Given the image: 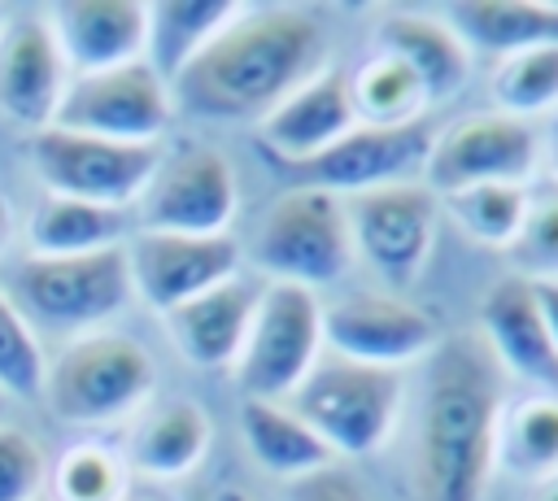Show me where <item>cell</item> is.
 <instances>
[{
  "label": "cell",
  "instance_id": "d6a6232c",
  "mask_svg": "<svg viewBox=\"0 0 558 501\" xmlns=\"http://www.w3.org/2000/svg\"><path fill=\"white\" fill-rule=\"evenodd\" d=\"M44 353L39 340L31 331V322L17 314V305L9 301V292L0 288V392H13L22 401L44 396Z\"/></svg>",
  "mask_w": 558,
  "mask_h": 501
},
{
  "label": "cell",
  "instance_id": "4fadbf2b",
  "mask_svg": "<svg viewBox=\"0 0 558 501\" xmlns=\"http://www.w3.org/2000/svg\"><path fill=\"white\" fill-rule=\"evenodd\" d=\"M536 166V135L510 113H471L453 122L427 152L432 192H462L480 183H523Z\"/></svg>",
  "mask_w": 558,
  "mask_h": 501
},
{
  "label": "cell",
  "instance_id": "e575fe53",
  "mask_svg": "<svg viewBox=\"0 0 558 501\" xmlns=\"http://www.w3.org/2000/svg\"><path fill=\"white\" fill-rule=\"evenodd\" d=\"M288 501H371V497L353 475L327 466V471H314L305 479H292Z\"/></svg>",
  "mask_w": 558,
  "mask_h": 501
},
{
  "label": "cell",
  "instance_id": "d4e9b609",
  "mask_svg": "<svg viewBox=\"0 0 558 501\" xmlns=\"http://www.w3.org/2000/svg\"><path fill=\"white\" fill-rule=\"evenodd\" d=\"M209 414L196 401H166L157 405L131 436V466L148 479H174L201 466L209 449Z\"/></svg>",
  "mask_w": 558,
  "mask_h": 501
},
{
  "label": "cell",
  "instance_id": "f1b7e54d",
  "mask_svg": "<svg viewBox=\"0 0 558 501\" xmlns=\"http://www.w3.org/2000/svg\"><path fill=\"white\" fill-rule=\"evenodd\" d=\"M449 209L458 213L462 231L488 248H506L523 222L527 209V187L523 183H480L449 192Z\"/></svg>",
  "mask_w": 558,
  "mask_h": 501
},
{
  "label": "cell",
  "instance_id": "ffe728a7",
  "mask_svg": "<svg viewBox=\"0 0 558 501\" xmlns=\"http://www.w3.org/2000/svg\"><path fill=\"white\" fill-rule=\"evenodd\" d=\"M480 322H484V344L497 357V366H510L514 375L541 388H558V353H554V340L545 331V318H541V305L527 279L506 274L484 296Z\"/></svg>",
  "mask_w": 558,
  "mask_h": 501
},
{
  "label": "cell",
  "instance_id": "4316f807",
  "mask_svg": "<svg viewBox=\"0 0 558 501\" xmlns=\"http://www.w3.org/2000/svg\"><path fill=\"white\" fill-rule=\"evenodd\" d=\"M501 462L523 479L558 475V396L541 392L510 410L506 431L497 436Z\"/></svg>",
  "mask_w": 558,
  "mask_h": 501
},
{
  "label": "cell",
  "instance_id": "7c38bea8",
  "mask_svg": "<svg viewBox=\"0 0 558 501\" xmlns=\"http://www.w3.org/2000/svg\"><path fill=\"white\" fill-rule=\"evenodd\" d=\"M349 231L357 253L388 279V283H410L436 235V192L418 183H388L375 192H362L344 205Z\"/></svg>",
  "mask_w": 558,
  "mask_h": 501
},
{
  "label": "cell",
  "instance_id": "ba28073f",
  "mask_svg": "<svg viewBox=\"0 0 558 501\" xmlns=\"http://www.w3.org/2000/svg\"><path fill=\"white\" fill-rule=\"evenodd\" d=\"M157 161L161 144H118L65 126H44L31 135V166L48 183V192L87 205L126 209L148 187Z\"/></svg>",
  "mask_w": 558,
  "mask_h": 501
},
{
  "label": "cell",
  "instance_id": "d590c367",
  "mask_svg": "<svg viewBox=\"0 0 558 501\" xmlns=\"http://www.w3.org/2000/svg\"><path fill=\"white\" fill-rule=\"evenodd\" d=\"M532 292H536V305H541L545 331H549L554 353H558V283H532Z\"/></svg>",
  "mask_w": 558,
  "mask_h": 501
},
{
  "label": "cell",
  "instance_id": "ac0fdd59",
  "mask_svg": "<svg viewBox=\"0 0 558 501\" xmlns=\"http://www.w3.org/2000/svg\"><path fill=\"white\" fill-rule=\"evenodd\" d=\"M262 283L244 279V274H231L222 279L218 288L183 301L179 309L166 314V327H170V340L179 344V353L201 366V370H222L227 362L240 357L244 340H248V327H253V314L262 305Z\"/></svg>",
  "mask_w": 558,
  "mask_h": 501
},
{
  "label": "cell",
  "instance_id": "7a4b0ae2",
  "mask_svg": "<svg viewBox=\"0 0 558 501\" xmlns=\"http://www.w3.org/2000/svg\"><path fill=\"white\" fill-rule=\"evenodd\" d=\"M501 375L480 335L436 344L418 410V492L423 501H480L497 462Z\"/></svg>",
  "mask_w": 558,
  "mask_h": 501
},
{
  "label": "cell",
  "instance_id": "6da1fadb",
  "mask_svg": "<svg viewBox=\"0 0 558 501\" xmlns=\"http://www.w3.org/2000/svg\"><path fill=\"white\" fill-rule=\"evenodd\" d=\"M323 61V22L310 9H253L231 17L170 83V100L214 122H262Z\"/></svg>",
  "mask_w": 558,
  "mask_h": 501
},
{
  "label": "cell",
  "instance_id": "d6986e66",
  "mask_svg": "<svg viewBox=\"0 0 558 501\" xmlns=\"http://www.w3.org/2000/svg\"><path fill=\"white\" fill-rule=\"evenodd\" d=\"M353 96H349V74L344 70H323L305 87H296L270 118H262V144L266 157L279 161H305L349 135L357 122Z\"/></svg>",
  "mask_w": 558,
  "mask_h": 501
},
{
  "label": "cell",
  "instance_id": "9c48e42d",
  "mask_svg": "<svg viewBox=\"0 0 558 501\" xmlns=\"http://www.w3.org/2000/svg\"><path fill=\"white\" fill-rule=\"evenodd\" d=\"M240 187L231 161L214 144H179L161 152L148 187L140 192V231L174 235H227Z\"/></svg>",
  "mask_w": 558,
  "mask_h": 501
},
{
  "label": "cell",
  "instance_id": "3957f363",
  "mask_svg": "<svg viewBox=\"0 0 558 501\" xmlns=\"http://www.w3.org/2000/svg\"><path fill=\"white\" fill-rule=\"evenodd\" d=\"M292 414L344 457L375 453L397 418L401 405V375L388 366H366L349 357H323L310 375L292 388Z\"/></svg>",
  "mask_w": 558,
  "mask_h": 501
},
{
  "label": "cell",
  "instance_id": "ab89813d",
  "mask_svg": "<svg viewBox=\"0 0 558 501\" xmlns=\"http://www.w3.org/2000/svg\"><path fill=\"white\" fill-rule=\"evenodd\" d=\"M209 501H253L248 492H240V488H222V492H214Z\"/></svg>",
  "mask_w": 558,
  "mask_h": 501
},
{
  "label": "cell",
  "instance_id": "b9f144b4",
  "mask_svg": "<svg viewBox=\"0 0 558 501\" xmlns=\"http://www.w3.org/2000/svg\"><path fill=\"white\" fill-rule=\"evenodd\" d=\"M0 405H4V392H0Z\"/></svg>",
  "mask_w": 558,
  "mask_h": 501
},
{
  "label": "cell",
  "instance_id": "e0dca14e",
  "mask_svg": "<svg viewBox=\"0 0 558 501\" xmlns=\"http://www.w3.org/2000/svg\"><path fill=\"white\" fill-rule=\"evenodd\" d=\"M52 39L78 74L140 61L148 39V4L140 0H65L52 4Z\"/></svg>",
  "mask_w": 558,
  "mask_h": 501
},
{
  "label": "cell",
  "instance_id": "484cf974",
  "mask_svg": "<svg viewBox=\"0 0 558 501\" xmlns=\"http://www.w3.org/2000/svg\"><path fill=\"white\" fill-rule=\"evenodd\" d=\"M240 4L231 0H161L148 4V65L157 70V78L174 83V74L235 17Z\"/></svg>",
  "mask_w": 558,
  "mask_h": 501
},
{
  "label": "cell",
  "instance_id": "83f0119b",
  "mask_svg": "<svg viewBox=\"0 0 558 501\" xmlns=\"http://www.w3.org/2000/svg\"><path fill=\"white\" fill-rule=\"evenodd\" d=\"M349 96H353V109L366 118V126H401V122H414L418 109L427 105L418 78L392 52H375L371 61H362L357 74L349 78Z\"/></svg>",
  "mask_w": 558,
  "mask_h": 501
},
{
  "label": "cell",
  "instance_id": "277c9868",
  "mask_svg": "<svg viewBox=\"0 0 558 501\" xmlns=\"http://www.w3.org/2000/svg\"><path fill=\"white\" fill-rule=\"evenodd\" d=\"M126 244L70 253V257H26L9 270V301L26 322L48 331H78L113 318L131 301Z\"/></svg>",
  "mask_w": 558,
  "mask_h": 501
},
{
  "label": "cell",
  "instance_id": "8d00e7d4",
  "mask_svg": "<svg viewBox=\"0 0 558 501\" xmlns=\"http://www.w3.org/2000/svg\"><path fill=\"white\" fill-rule=\"evenodd\" d=\"M122 501H174L170 492H161V488H126V497Z\"/></svg>",
  "mask_w": 558,
  "mask_h": 501
},
{
  "label": "cell",
  "instance_id": "30bf717a",
  "mask_svg": "<svg viewBox=\"0 0 558 501\" xmlns=\"http://www.w3.org/2000/svg\"><path fill=\"white\" fill-rule=\"evenodd\" d=\"M170 113H174L170 83L157 78L148 61H131L118 70L70 78L52 126L118 144H157L170 126Z\"/></svg>",
  "mask_w": 558,
  "mask_h": 501
},
{
  "label": "cell",
  "instance_id": "44dd1931",
  "mask_svg": "<svg viewBox=\"0 0 558 501\" xmlns=\"http://www.w3.org/2000/svg\"><path fill=\"white\" fill-rule=\"evenodd\" d=\"M379 44L384 52L405 61V70L418 78L427 100H449L462 91L471 57H466V44L445 22H432L418 13H392L379 22Z\"/></svg>",
  "mask_w": 558,
  "mask_h": 501
},
{
  "label": "cell",
  "instance_id": "1f68e13d",
  "mask_svg": "<svg viewBox=\"0 0 558 501\" xmlns=\"http://www.w3.org/2000/svg\"><path fill=\"white\" fill-rule=\"evenodd\" d=\"M126 466L113 449L105 444H74L61 453L52 471V492L57 501H122L126 497Z\"/></svg>",
  "mask_w": 558,
  "mask_h": 501
},
{
  "label": "cell",
  "instance_id": "5b68a950",
  "mask_svg": "<svg viewBox=\"0 0 558 501\" xmlns=\"http://www.w3.org/2000/svg\"><path fill=\"white\" fill-rule=\"evenodd\" d=\"M253 261L275 283L318 288L349 270L353 231L340 196L318 187H288L253 231Z\"/></svg>",
  "mask_w": 558,
  "mask_h": 501
},
{
  "label": "cell",
  "instance_id": "74e56055",
  "mask_svg": "<svg viewBox=\"0 0 558 501\" xmlns=\"http://www.w3.org/2000/svg\"><path fill=\"white\" fill-rule=\"evenodd\" d=\"M9 235H13V205H9V196L0 192V248H4Z\"/></svg>",
  "mask_w": 558,
  "mask_h": 501
},
{
  "label": "cell",
  "instance_id": "8992f818",
  "mask_svg": "<svg viewBox=\"0 0 558 501\" xmlns=\"http://www.w3.org/2000/svg\"><path fill=\"white\" fill-rule=\"evenodd\" d=\"M157 370L140 340L122 331H96L74 340L48 370L44 396L57 418L65 423H109L135 410Z\"/></svg>",
  "mask_w": 558,
  "mask_h": 501
},
{
  "label": "cell",
  "instance_id": "7402d4cb",
  "mask_svg": "<svg viewBox=\"0 0 558 501\" xmlns=\"http://www.w3.org/2000/svg\"><path fill=\"white\" fill-rule=\"evenodd\" d=\"M449 30L480 52L514 57L527 48L558 44V4L536 0H466L449 4Z\"/></svg>",
  "mask_w": 558,
  "mask_h": 501
},
{
  "label": "cell",
  "instance_id": "8fae6325",
  "mask_svg": "<svg viewBox=\"0 0 558 501\" xmlns=\"http://www.w3.org/2000/svg\"><path fill=\"white\" fill-rule=\"evenodd\" d=\"M432 144H436V135L423 118L401 122V126H366L362 122L305 161L270 157V166L279 174H288L292 187H318L331 196H340V192L362 196V192H375L388 183H405L414 170L427 166Z\"/></svg>",
  "mask_w": 558,
  "mask_h": 501
},
{
  "label": "cell",
  "instance_id": "5bb4252c",
  "mask_svg": "<svg viewBox=\"0 0 558 501\" xmlns=\"http://www.w3.org/2000/svg\"><path fill=\"white\" fill-rule=\"evenodd\" d=\"M131 288L161 314L240 274V244L231 235H174L135 231L126 240Z\"/></svg>",
  "mask_w": 558,
  "mask_h": 501
},
{
  "label": "cell",
  "instance_id": "836d02e7",
  "mask_svg": "<svg viewBox=\"0 0 558 501\" xmlns=\"http://www.w3.org/2000/svg\"><path fill=\"white\" fill-rule=\"evenodd\" d=\"M44 471V449L22 427H0V501H35Z\"/></svg>",
  "mask_w": 558,
  "mask_h": 501
},
{
  "label": "cell",
  "instance_id": "603a6c76",
  "mask_svg": "<svg viewBox=\"0 0 558 501\" xmlns=\"http://www.w3.org/2000/svg\"><path fill=\"white\" fill-rule=\"evenodd\" d=\"M126 231H131L126 209L87 205V200L52 196V192L26 218V244L35 248V257H70V253L113 248V244H126Z\"/></svg>",
  "mask_w": 558,
  "mask_h": 501
},
{
  "label": "cell",
  "instance_id": "52a82bcc",
  "mask_svg": "<svg viewBox=\"0 0 558 501\" xmlns=\"http://www.w3.org/2000/svg\"><path fill=\"white\" fill-rule=\"evenodd\" d=\"M323 344V309L310 288L270 283L253 314L248 340L235 357L244 401H283L310 375Z\"/></svg>",
  "mask_w": 558,
  "mask_h": 501
},
{
  "label": "cell",
  "instance_id": "4dcf8cb0",
  "mask_svg": "<svg viewBox=\"0 0 558 501\" xmlns=\"http://www.w3.org/2000/svg\"><path fill=\"white\" fill-rule=\"evenodd\" d=\"M493 96H497L501 113H510V118L541 113V109L558 105V44L506 57L493 74Z\"/></svg>",
  "mask_w": 558,
  "mask_h": 501
},
{
  "label": "cell",
  "instance_id": "60d3db41",
  "mask_svg": "<svg viewBox=\"0 0 558 501\" xmlns=\"http://www.w3.org/2000/svg\"><path fill=\"white\" fill-rule=\"evenodd\" d=\"M549 148H554V166H558V122H554V139H549Z\"/></svg>",
  "mask_w": 558,
  "mask_h": 501
},
{
  "label": "cell",
  "instance_id": "2e32d148",
  "mask_svg": "<svg viewBox=\"0 0 558 501\" xmlns=\"http://www.w3.org/2000/svg\"><path fill=\"white\" fill-rule=\"evenodd\" d=\"M65 83V57L48 22L22 17L0 35V113L9 122L31 131L52 126Z\"/></svg>",
  "mask_w": 558,
  "mask_h": 501
},
{
  "label": "cell",
  "instance_id": "9a60e30c",
  "mask_svg": "<svg viewBox=\"0 0 558 501\" xmlns=\"http://www.w3.org/2000/svg\"><path fill=\"white\" fill-rule=\"evenodd\" d=\"M323 340L336 357L397 370L436 344V327L423 309L401 296L353 292L323 314Z\"/></svg>",
  "mask_w": 558,
  "mask_h": 501
},
{
  "label": "cell",
  "instance_id": "cb8c5ba5",
  "mask_svg": "<svg viewBox=\"0 0 558 501\" xmlns=\"http://www.w3.org/2000/svg\"><path fill=\"white\" fill-rule=\"evenodd\" d=\"M240 431H244L248 453L262 462V471L279 479H305L336 462V453L279 401H244Z\"/></svg>",
  "mask_w": 558,
  "mask_h": 501
},
{
  "label": "cell",
  "instance_id": "f35d334b",
  "mask_svg": "<svg viewBox=\"0 0 558 501\" xmlns=\"http://www.w3.org/2000/svg\"><path fill=\"white\" fill-rule=\"evenodd\" d=\"M532 501H558V475L541 479V488H536V497H532Z\"/></svg>",
  "mask_w": 558,
  "mask_h": 501
},
{
  "label": "cell",
  "instance_id": "f546056e",
  "mask_svg": "<svg viewBox=\"0 0 558 501\" xmlns=\"http://www.w3.org/2000/svg\"><path fill=\"white\" fill-rule=\"evenodd\" d=\"M510 266L527 283H558V183L527 192L523 222L506 244Z\"/></svg>",
  "mask_w": 558,
  "mask_h": 501
}]
</instances>
